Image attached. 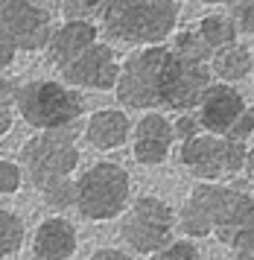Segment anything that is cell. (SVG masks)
<instances>
[{"label":"cell","instance_id":"1","mask_svg":"<svg viewBox=\"0 0 254 260\" xmlns=\"http://www.w3.org/2000/svg\"><path fill=\"white\" fill-rule=\"evenodd\" d=\"M79 129H53L38 132L21 146V167L26 181L33 184L44 205L56 211L76 208V181L73 173L79 167Z\"/></svg>","mask_w":254,"mask_h":260},{"label":"cell","instance_id":"2","mask_svg":"<svg viewBox=\"0 0 254 260\" xmlns=\"http://www.w3.org/2000/svg\"><path fill=\"white\" fill-rule=\"evenodd\" d=\"M103 29L120 44L158 47L175 32V0H103Z\"/></svg>","mask_w":254,"mask_h":260},{"label":"cell","instance_id":"3","mask_svg":"<svg viewBox=\"0 0 254 260\" xmlns=\"http://www.w3.org/2000/svg\"><path fill=\"white\" fill-rule=\"evenodd\" d=\"M190 193L208 208L213 234L240 260H254V190L248 184L199 181Z\"/></svg>","mask_w":254,"mask_h":260},{"label":"cell","instance_id":"4","mask_svg":"<svg viewBox=\"0 0 254 260\" xmlns=\"http://www.w3.org/2000/svg\"><path fill=\"white\" fill-rule=\"evenodd\" d=\"M18 114L23 123H29L38 132L68 129L76 126V120L85 114V100L70 85L53 82V79H33L18 88Z\"/></svg>","mask_w":254,"mask_h":260},{"label":"cell","instance_id":"5","mask_svg":"<svg viewBox=\"0 0 254 260\" xmlns=\"http://www.w3.org/2000/svg\"><path fill=\"white\" fill-rule=\"evenodd\" d=\"M132 196V178L123 164L97 161L76 178V208L85 219L105 222L126 211Z\"/></svg>","mask_w":254,"mask_h":260},{"label":"cell","instance_id":"6","mask_svg":"<svg viewBox=\"0 0 254 260\" xmlns=\"http://www.w3.org/2000/svg\"><path fill=\"white\" fill-rule=\"evenodd\" d=\"M170 47L158 44V47H138L129 53L123 68H120V79H117L114 94L126 108H140V111H155L161 106V76L164 64H167Z\"/></svg>","mask_w":254,"mask_h":260},{"label":"cell","instance_id":"7","mask_svg":"<svg viewBox=\"0 0 254 260\" xmlns=\"http://www.w3.org/2000/svg\"><path fill=\"white\" fill-rule=\"evenodd\" d=\"M173 208L158 196H140L135 199L132 211L123 216L120 237L126 240V246L138 254H155L173 243V228H175Z\"/></svg>","mask_w":254,"mask_h":260},{"label":"cell","instance_id":"8","mask_svg":"<svg viewBox=\"0 0 254 260\" xmlns=\"http://www.w3.org/2000/svg\"><path fill=\"white\" fill-rule=\"evenodd\" d=\"M213 82H216V76L210 71V64L184 59V56L170 50L167 64H164V76H161V106L170 108V111L187 114V111L199 108L202 96L208 94V88Z\"/></svg>","mask_w":254,"mask_h":260},{"label":"cell","instance_id":"9","mask_svg":"<svg viewBox=\"0 0 254 260\" xmlns=\"http://www.w3.org/2000/svg\"><path fill=\"white\" fill-rule=\"evenodd\" d=\"M0 29L15 38V44L26 53L47 50L53 24L50 12L35 0H0Z\"/></svg>","mask_w":254,"mask_h":260},{"label":"cell","instance_id":"10","mask_svg":"<svg viewBox=\"0 0 254 260\" xmlns=\"http://www.w3.org/2000/svg\"><path fill=\"white\" fill-rule=\"evenodd\" d=\"M120 61H117L114 47L97 41L88 47L79 59L61 68V76L70 88H88V91H114L120 79Z\"/></svg>","mask_w":254,"mask_h":260},{"label":"cell","instance_id":"11","mask_svg":"<svg viewBox=\"0 0 254 260\" xmlns=\"http://www.w3.org/2000/svg\"><path fill=\"white\" fill-rule=\"evenodd\" d=\"M132 138H135V146H132L135 161L143 167H158L173 152V143H175L173 120L161 114V111H146L135 123Z\"/></svg>","mask_w":254,"mask_h":260},{"label":"cell","instance_id":"12","mask_svg":"<svg viewBox=\"0 0 254 260\" xmlns=\"http://www.w3.org/2000/svg\"><path fill=\"white\" fill-rule=\"evenodd\" d=\"M245 108L248 106H245L243 94L234 85L213 82L208 88V94L202 96V103H199L196 117L202 123V132L216 135V138H225L234 129V123L240 120V114H243Z\"/></svg>","mask_w":254,"mask_h":260},{"label":"cell","instance_id":"13","mask_svg":"<svg viewBox=\"0 0 254 260\" xmlns=\"http://www.w3.org/2000/svg\"><path fill=\"white\" fill-rule=\"evenodd\" d=\"M100 29L91 21H65L61 26L53 29L50 44H47V59L56 64L58 71L70 64L73 59H79L88 47H93L100 41Z\"/></svg>","mask_w":254,"mask_h":260},{"label":"cell","instance_id":"14","mask_svg":"<svg viewBox=\"0 0 254 260\" xmlns=\"http://www.w3.org/2000/svg\"><path fill=\"white\" fill-rule=\"evenodd\" d=\"M181 164L199 178V181H216L225 176V161H222V138L202 132L196 138L181 143L178 149Z\"/></svg>","mask_w":254,"mask_h":260},{"label":"cell","instance_id":"15","mask_svg":"<svg viewBox=\"0 0 254 260\" xmlns=\"http://www.w3.org/2000/svg\"><path fill=\"white\" fill-rule=\"evenodd\" d=\"M132 135V120L123 108H100L85 123V141L100 152L120 149Z\"/></svg>","mask_w":254,"mask_h":260},{"label":"cell","instance_id":"16","mask_svg":"<svg viewBox=\"0 0 254 260\" xmlns=\"http://www.w3.org/2000/svg\"><path fill=\"white\" fill-rule=\"evenodd\" d=\"M33 251L38 260H68L76 251V228L65 216H47L35 228Z\"/></svg>","mask_w":254,"mask_h":260},{"label":"cell","instance_id":"17","mask_svg":"<svg viewBox=\"0 0 254 260\" xmlns=\"http://www.w3.org/2000/svg\"><path fill=\"white\" fill-rule=\"evenodd\" d=\"M210 71L216 76V82L234 85L240 79H248V73L254 71V53L248 44H231V47L213 53V61H210Z\"/></svg>","mask_w":254,"mask_h":260},{"label":"cell","instance_id":"18","mask_svg":"<svg viewBox=\"0 0 254 260\" xmlns=\"http://www.w3.org/2000/svg\"><path fill=\"white\" fill-rule=\"evenodd\" d=\"M196 32L205 38V44H208L213 53H219V50L237 44V36H240V29H237V24L228 18V12L225 15L222 12L205 15V18L196 24Z\"/></svg>","mask_w":254,"mask_h":260},{"label":"cell","instance_id":"19","mask_svg":"<svg viewBox=\"0 0 254 260\" xmlns=\"http://www.w3.org/2000/svg\"><path fill=\"white\" fill-rule=\"evenodd\" d=\"M178 228H181L187 237H208V234H213V222H210L208 208H205L193 193L187 196V202L181 205V211H178Z\"/></svg>","mask_w":254,"mask_h":260},{"label":"cell","instance_id":"20","mask_svg":"<svg viewBox=\"0 0 254 260\" xmlns=\"http://www.w3.org/2000/svg\"><path fill=\"white\" fill-rule=\"evenodd\" d=\"M23 246V219L15 211L0 208V260L18 254Z\"/></svg>","mask_w":254,"mask_h":260},{"label":"cell","instance_id":"21","mask_svg":"<svg viewBox=\"0 0 254 260\" xmlns=\"http://www.w3.org/2000/svg\"><path fill=\"white\" fill-rule=\"evenodd\" d=\"M170 50L178 53V56H184V59H193V61H205V64L213 61V50L205 44V38L196 32V26H193V29H181V32L173 38Z\"/></svg>","mask_w":254,"mask_h":260},{"label":"cell","instance_id":"22","mask_svg":"<svg viewBox=\"0 0 254 260\" xmlns=\"http://www.w3.org/2000/svg\"><path fill=\"white\" fill-rule=\"evenodd\" d=\"M222 161H225V176L243 173L245 161H248V146L234 138H222Z\"/></svg>","mask_w":254,"mask_h":260},{"label":"cell","instance_id":"23","mask_svg":"<svg viewBox=\"0 0 254 260\" xmlns=\"http://www.w3.org/2000/svg\"><path fill=\"white\" fill-rule=\"evenodd\" d=\"M225 6L240 32H254V0H225Z\"/></svg>","mask_w":254,"mask_h":260},{"label":"cell","instance_id":"24","mask_svg":"<svg viewBox=\"0 0 254 260\" xmlns=\"http://www.w3.org/2000/svg\"><path fill=\"white\" fill-rule=\"evenodd\" d=\"M61 12L68 21H91L103 12V0H61Z\"/></svg>","mask_w":254,"mask_h":260},{"label":"cell","instance_id":"25","mask_svg":"<svg viewBox=\"0 0 254 260\" xmlns=\"http://www.w3.org/2000/svg\"><path fill=\"white\" fill-rule=\"evenodd\" d=\"M149 260H202V254H199L196 243H190V240H173L167 248L155 251Z\"/></svg>","mask_w":254,"mask_h":260},{"label":"cell","instance_id":"26","mask_svg":"<svg viewBox=\"0 0 254 260\" xmlns=\"http://www.w3.org/2000/svg\"><path fill=\"white\" fill-rule=\"evenodd\" d=\"M23 184V167H18L9 158H0V196L18 193Z\"/></svg>","mask_w":254,"mask_h":260},{"label":"cell","instance_id":"27","mask_svg":"<svg viewBox=\"0 0 254 260\" xmlns=\"http://www.w3.org/2000/svg\"><path fill=\"white\" fill-rule=\"evenodd\" d=\"M173 129H175V138L184 143L190 141V138H196V135H202V123H199L196 114H178V120H173Z\"/></svg>","mask_w":254,"mask_h":260},{"label":"cell","instance_id":"28","mask_svg":"<svg viewBox=\"0 0 254 260\" xmlns=\"http://www.w3.org/2000/svg\"><path fill=\"white\" fill-rule=\"evenodd\" d=\"M251 135H254V106H248L243 114H240V120L234 123V129L228 132L225 138H234V141H243L245 143Z\"/></svg>","mask_w":254,"mask_h":260},{"label":"cell","instance_id":"29","mask_svg":"<svg viewBox=\"0 0 254 260\" xmlns=\"http://www.w3.org/2000/svg\"><path fill=\"white\" fill-rule=\"evenodd\" d=\"M18 50H21V47L15 44V38H12L9 32H3V29H0V73L6 71L12 61H15Z\"/></svg>","mask_w":254,"mask_h":260},{"label":"cell","instance_id":"30","mask_svg":"<svg viewBox=\"0 0 254 260\" xmlns=\"http://www.w3.org/2000/svg\"><path fill=\"white\" fill-rule=\"evenodd\" d=\"M18 88H21V85L15 82V79L0 76V106H9V103L18 100Z\"/></svg>","mask_w":254,"mask_h":260},{"label":"cell","instance_id":"31","mask_svg":"<svg viewBox=\"0 0 254 260\" xmlns=\"http://www.w3.org/2000/svg\"><path fill=\"white\" fill-rule=\"evenodd\" d=\"M88 260H132V257L126 251H120V248H97Z\"/></svg>","mask_w":254,"mask_h":260},{"label":"cell","instance_id":"32","mask_svg":"<svg viewBox=\"0 0 254 260\" xmlns=\"http://www.w3.org/2000/svg\"><path fill=\"white\" fill-rule=\"evenodd\" d=\"M12 123H15V120H12V108L0 106V138H6L12 132Z\"/></svg>","mask_w":254,"mask_h":260},{"label":"cell","instance_id":"33","mask_svg":"<svg viewBox=\"0 0 254 260\" xmlns=\"http://www.w3.org/2000/svg\"><path fill=\"white\" fill-rule=\"evenodd\" d=\"M245 176H248V181L254 184V146L248 149V161H245Z\"/></svg>","mask_w":254,"mask_h":260},{"label":"cell","instance_id":"34","mask_svg":"<svg viewBox=\"0 0 254 260\" xmlns=\"http://www.w3.org/2000/svg\"><path fill=\"white\" fill-rule=\"evenodd\" d=\"M202 3H208V6H216V3H225V0H202Z\"/></svg>","mask_w":254,"mask_h":260},{"label":"cell","instance_id":"35","mask_svg":"<svg viewBox=\"0 0 254 260\" xmlns=\"http://www.w3.org/2000/svg\"><path fill=\"white\" fill-rule=\"evenodd\" d=\"M251 53H254V44H251Z\"/></svg>","mask_w":254,"mask_h":260},{"label":"cell","instance_id":"36","mask_svg":"<svg viewBox=\"0 0 254 260\" xmlns=\"http://www.w3.org/2000/svg\"><path fill=\"white\" fill-rule=\"evenodd\" d=\"M251 85H254V76H251Z\"/></svg>","mask_w":254,"mask_h":260}]
</instances>
